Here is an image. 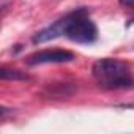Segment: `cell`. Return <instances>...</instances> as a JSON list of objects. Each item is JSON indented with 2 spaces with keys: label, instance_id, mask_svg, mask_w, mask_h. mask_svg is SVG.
<instances>
[{
  "label": "cell",
  "instance_id": "6da1fadb",
  "mask_svg": "<svg viewBox=\"0 0 134 134\" xmlns=\"http://www.w3.org/2000/svg\"><path fill=\"white\" fill-rule=\"evenodd\" d=\"M60 36H66L77 44H92L98 40V29L90 19L88 11L85 8H79L35 33L33 43L43 44Z\"/></svg>",
  "mask_w": 134,
  "mask_h": 134
},
{
  "label": "cell",
  "instance_id": "7a4b0ae2",
  "mask_svg": "<svg viewBox=\"0 0 134 134\" xmlns=\"http://www.w3.org/2000/svg\"><path fill=\"white\" fill-rule=\"evenodd\" d=\"M92 74L96 84L106 90L125 88L132 84L129 65L118 58L104 57L96 60L92 66Z\"/></svg>",
  "mask_w": 134,
  "mask_h": 134
},
{
  "label": "cell",
  "instance_id": "3957f363",
  "mask_svg": "<svg viewBox=\"0 0 134 134\" xmlns=\"http://www.w3.org/2000/svg\"><path fill=\"white\" fill-rule=\"evenodd\" d=\"M74 60V54L65 49H44L38 51L25 58V63L29 66L35 65H44V63H68Z\"/></svg>",
  "mask_w": 134,
  "mask_h": 134
},
{
  "label": "cell",
  "instance_id": "277c9868",
  "mask_svg": "<svg viewBox=\"0 0 134 134\" xmlns=\"http://www.w3.org/2000/svg\"><path fill=\"white\" fill-rule=\"evenodd\" d=\"M0 76H2V79H25L27 77V76L21 74L18 70H7V68H2Z\"/></svg>",
  "mask_w": 134,
  "mask_h": 134
},
{
  "label": "cell",
  "instance_id": "5b68a950",
  "mask_svg": "<svg viewBox=\"0 0 134 134\" xmlns=\"http://www.w3.org/2000/svg\"><path fill=\"white\" fill-rule=\"evenodd\" d=\"M120 3H121L123 7H126V8L134 10V0H120Z\"/></svg>",
  "mask_w": 134,
  "mask_h": 134
}]
</instances>
